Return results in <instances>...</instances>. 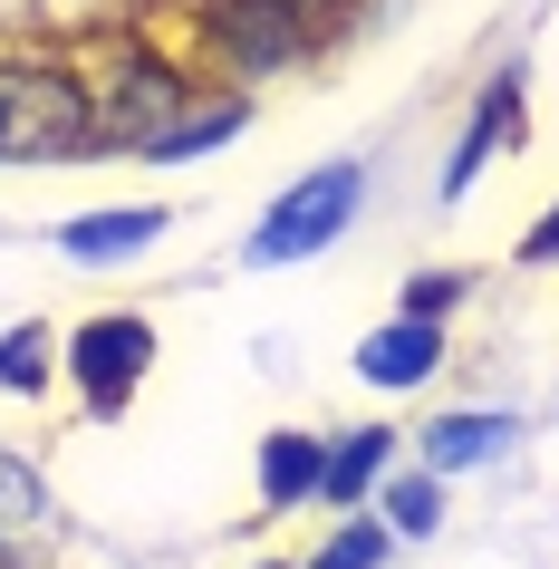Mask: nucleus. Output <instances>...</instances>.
Instances as JSON below:
<instances>
[{
    "mask_svg": "<svg viewBox=\"0 0 559 569\" xmlns=\"http://www.w3.org/2000/svg\"><path fill=\"white\" fill-rule=\"evenodd\" d=\"M97 154V88L59 59H0V164Z\"/></svg>",
    "mask_w": 559,
    "mask_h": 569,
    "instance_id": "nucleus-1",
    "label": "nucleus"
},
{
    "mask_svg": "<svg viewBox=\"0 0 559 569\" xmlns=\"http://www.w3.org/2000/svg\"><path fill=\"white\" fill-rule=\"evenodd\" d=\"M193 39L222 78H251V88L319 59V20L290 0H193Z\"/></svg>",
    "mask_w": 559,
    "mask_h": 569,
    "instance_id": "nucleus-2",
    "label": "nucleus"
},
{
    "mask_svg": "<svg viewBox=\"0 0 559 569\" xmlns=\"http://www.w3.org/2000/svg\"><path fill=\"white\" fill-rule=\"evenodd\" d=\"M357 203H367V164L357 154H338V164H319V174H299L280 203L251 222V241H241V261L251 270H280V261H309V251H328V241L357 222Z\"/></svg>",
    "mask_w": 559,
    "mask_h": 569,
    "instance_id": "nucleus-3",
    "label": "nucleus"
},
{
    "mask_svg": "<svg viewBox=\"0 0 559 569\" xmlns=\"http://www.w3.org/2000/svg\"><path fill=\"white\" fill-rule=\"evenodd\" d=\"M146 367H154V319H136V309H107L88 329H68V377H78V396L97 416H126Z\"/></svg>",
    "mask_w": 559,
    "mask_h": 569,
    "instance_id": "nucleus-4",
    "label": "nucleus"
},
{
    "mask_svg": "<svg viewBox=\"0 0 559 569\" xmlns=\"http://www.w3.org/2000/svg\"><path fill=\"white\" fill-rule=\"evenodd\" d=\"M443 367V329L435 319H386V329H367L357 338V377H367V387H425V377H435Z\"/></svg>",
    "mask_w": 559,
    "mask_h": 569,
    "instance_id": "nucleus-5",
    "label": "nucleus"
},
{
    "mask_svg": "<svg viewBox=\"0 0 559 569\" xmlns=\"http://www.w3.org/2000/svg\"><path fill=\"white\" fill-rule=\"evenodd\" d=\"M501 146H521V78H511V68L482 88V107H472V126H463V146H453V164H443V193H472V174H482Z\"/></svg>",
    "mask_w": 559,
    "mask_h": 569,
    "instance_id": "nucleus-6",
    "label": "nucleus"
},
{
    "mask_svg": "<svg viewBox=\"0 0 559 569\" xmlns=\"http://www.w3.org/2000/svg\"><path fill=\"white\" fill-rule=\"evenodd\" d=\"M386 473H396V435H386V425H348V435L328 445L319 502H328V511H357V502H367V492H377Z\"/></svg>",
    "mask_w": 559,
    "mask_h": 569,
    "instance_id": "nucleus-7",
    "label": "nucleus"
},
{
    "mask_svg": "<svg viewBox=\"0 0 559 569\" xmlns=\"http://www.w3.org/2000/svg\"><path fill=\"white\" fill-rule=\"evenodd\" d=\"M319 473H328V435H299V425H280V435L261 445V511L319 502Z\"/></svg>",
    "mask_w": 559,
    "mask_h": 569,
    "instance_id": "nucleus-8",
    "label": "nucleus"
},
{
    "mask_svg": "<svg viewBox=\"0 0 559 569\" xmlns=\"http://www.w3.org/2000/svg\"><path fill=\"white\" fill-rule=\"evenodd\" d=\"M521 425L501 416V406H463V416H435L425 425V473H463V463H492Z\"/></svg>",
    "mask_w": 559,
    "mask_h": 569,
    "instance_id": "nucleus-9",
    "label": "nucleus"
},
{
    "mask_svg": "<svg viewBox=\"0 0 559 569\" xmlns=\"http://www.w3.org/2000/svg\"><path fill=\"white\" fill-rule=\"evenodd\" d=\"M146 241H164V212L136 203V212H78V222H59V251L68 261H126V251H146Z\"/></svg>",
    "mask_w": 559,
    "mask_h": 569,
    "instance_id": "nucleus-10",
    "label": "nucleus"
},
{
    "mask_svg": "<svg viewBox=\"0 0 559 569\" xmlns=\"http://www.w3.org/2000/svg\"><path fill=\"white\" fill-rule=\"evenodd\" d=\"M241 117H251V107H241V88H222V97H193V107H183V117H174V126H164V136L146 146V164H183V154L232 146V136H241Z\"/></svg>",
    "mask_w": 559,
    "mask_h": 569,
    "instance_id": "nucleus-11",
    "label": "nucleus"
},
{
    "mask_svg": "<svg viewBox=\"0 0 559 569\" xmlns=\"http://www.w3.org/2000/svg\"><path fill=\"white\" fill-rule=\"evenodd\" d=\"M377 511H386V531H396V540H435L443 492H435V473H386L377 482Z\"/></svg>",
    "mask_w": 559,
    "mask_h": 569,
    "instance_id": "nucleus-12",
    "label": "nucleus"
},
{
    "mask_svg": "<svg viewBox=\"0 0 559 569\" xmlns=\"http://www.w3.org/2000/svg\"><path fill=\"white\" fill-rule=\"evenodd\" d=\"M49 377H59V338L39 329V319L0 329V387H10V396H39Z\"/></svg>",
    "mask_w": 559,
    "mask_h": 569,
    "instance_id": "nucleus-13",
    "label": "nucleus"
},
{
    "mask_svg": "<svg viewBox=\"0 0 559 569\" xmlns=\"http://www.w3.org/2000/svg\"><path fill=\"white\" fill-rule=\"evenodd\" d=\"M386 550H396L386 521H338V531L309 550V569H386Z\"/></svg>",
    "mask_w": 559,
    "mask_h": 569,
    "instance_id": "nucleus-14",
    "label": "nucleus"
},
{
    "mask_svg": "<svg viewBox=\"0 0 559 569\" xmlns=\"http://www.w3.org/2000/svg\"><path fill=\"white\" fill-rule=\"evenodd\" d=\"M472 290V270H425V280H406V309H396V319H435L443 329V309L463 300Z\"/></svg>",
    "mask_w": 559,
    "mask_h": 569,
    "instance_id": "nucleus-15",
    "label": "nucleus"
},
{
    "mask_svg": "<svg viewBox=\"0 0 559 569\" xmlns=\"http://www.w3.org/2000/svg\"><path fill=\"white\" fill-rule=\"evenodd\" d=\"M39 502H49V492H39V473L20 463V453H0V531H20V521H39Z\"/></svg>",
    "mask_w": 559,
    "mask_h": 569,
    "instance_id": "nucleus-16",
    "label": "nucleus"
},
{
    "mask_svg": "<svg viewBox=\"0 0 559 569\" xmlns=\"http://www.w3.org/2000/svg\"><path fill=\"white\" fill-rule=\"evenodd\" d=\"M521 261H530V270H550V261H559V203H550V212H540V222L521 232Z\"/></svg>",
    "mask_w": 559,
    "mask_h": 569,
    "instance_id": "nucleus-17",
    "label": "nucleus"
},
{
    "mask_svg": "<svg viewBox=\"0 0 559 569\" xmlns=\"http://www.w3.org/2000/svg\"><path fill=\"white\" fill-rule=\"evenodd\" d=\"M290 10H309V20H328V10H338V0H290Z\"/></svg>",
    "mask_w": 559,
    "mask_h": 569,
    "instance_id": "nucleus-18",
    "label": "nucleus"
},
{
    "mask_svg": "<svg viewBox=\"0 0 559 569\" xmlns=\"http://www.w3.org/2000/svg\"><path fill=\"white\" fill-rule=\"evenodd\" d=\"M261 569H290V560H261Z\"/></svg>",
    "mask_w": 559,
    "mask_h": 569,
    "instance_id": "nucleus-19",
    "label": "nucleus"
}]
</instances>
